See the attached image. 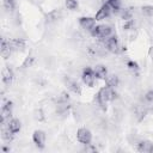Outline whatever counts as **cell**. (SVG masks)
<instances>
[{
	"mask_svg": "<svg viewBox=\"0 0 153 153\" xmlns=\"http://www.w3.org/2000/svg\"><path fill=\"white\" fill-rule=\"evenodd\" d=\"M4 7L7 11H13L16 8V1L14 0H5L4 1Z\"/></svg>",
	"mask_w": 153,
	"mask_h": 153,
	"instance_id": "cell-24",
	"label": "cell"
},
{
	"mask_svg": "<svg viewBox=\"0 0 153 153\" xmlns=\"http://www.w3.org/2000/svg\"><path fill=\"white\" fill-rule=\"evenodd\" d=\"M127 67H128L130 71H133V72H136V71L139 69V65H137L136 62H134V61H128V62H127Z\"/></svg>",
	"mask_w": 153,
	"mask_h": 153,
	"instance_id": "cell-27",
	"label": "cell"
},
{
	"mask_svg": "<svg viewBox=\"0 0 153 153\" xmlns=\"http://www.w3.org/2000/svg\"><path fill=\"white\" fill-rule=\"evenodd\" d=\"M32 62H33V57L32 56H30V57H27L25 61H24V63H23V68H26V67H30L31 65H32Z\"/></svg>",
	"mask_w": 153,
	"mask_h": 153,
	"instance_id": "cell-29",
	"label": "cell"
},
{
	"mask_svg": "<svg viewBox=\"0 0 153 153\" xmlns=\"http://www.w3.org/2000/svg\"><path fill=\"white\" fill-rule=\"evenodd\" d=\"M7 126H8L10 130H11L13 134H16V133H18V131L20 130V122H19V120H16V118L8 120Z\"/></svg>",
	"mask_w": 153,
	"mask_h": 153,
	"instance_id": "cell-20",
	"label": "cell"
},
{
	"mask_svg": "<svg viewBox=\"0 0 153 153\" xmlns=\"http://www.w3.org/2000/svg\"><path fill=\"white\" fill-rule=\"evenodd\" d=\"M121 0H108V4L110 5L111 10L114 12H118L121 10Z\"/></svg>",
	"mask_w": 153,
	"mask_h": 153,
	"instance_id": "cell-22",
	"label": "cell"
},
{
	"mask_svg": "<svg viewBox=\"0 0 153 153\" xmlns=\"http://www.w3.org/2000/svg\"><path fill=\"white\" fill-rule=\"evenodd\" d=\"M13 71L10 67H5L2 69V81L5 85H10L13 80Z\"/></svg>",
	"mask_w": 153,
	"mask_h": 153,
	"instance_id": "cell-13",
	"label": "cell"
},
{
	"mask_svg": "<svg viewBox=\"0 0 153 153\" xmlns=\"http://www.w3.org/2000/svg\"><path fill=\"white\" fill-rule=\"evenodd\" d=\"M143 102H146V103L153 105V90H149V91L146 92V94H145V97H143Z\"/></svg>",
	"mask_w": 153,
	"mask_h": 153,
	"instance_id": "cell-25",
	"label": "cell"
},
{
	"mask_svg": "<svg viewBox=\"0 0 153 153\" xmlns=\"http://www.w3.org/2000/svg\"><path fill=\"white\" fill-rule=\"evenodd\" d=\"M1 124H2V127H1V137L5 140V141H11L12 139H13V133L10 130V128H8V126H6L5 124V122H1Z\"/></svg>",
	"mask_w": 153,
	"mask_h": 153,
	"instance_id": "cell-15",
	"label": "cell"
},
{
	"mask_svg": "<svg viewBox=\"0 0 153 153\" xmlns=\"http://www.w3.org/2000/svg\"><path fill=\"white\" fill-rule=\"evenodd\" d=\"M121 17H122V19L126 20V22H127V20H131L133 17H134V8H133V7H128V8L122 10Z\"/></svg>",
	"mask_w": 153,
	"mask_h": 153,
	"instance_id": "cell-21",
	"label": "cell"
},
{
	"mask_svg": "<svg viewBox=\"0 0 153 153\" xmlns=\"http://www.w3.org/2000/svg\"><path fill=\"white\" fill-rule=\"evenodd\" d=\"M141 13H142L145 17H152V16H153V6L146 5V6L141 7Z\"/></svg>",
	"mask_w": 153,
	"mask_h": 153,
	"instance_id": "cell-23",
	"label": "cell"
},
{
	"mask_svg": "<svg viewBox=\"0 0 153 153\" xmlns=\"http://www.w3.org/2000/svg\"><path fill=\"white\" fill-rule=\"evenodd\" d=\"M32 140L35 142V145L39 148L44 147V142H45V134L42 130H35L33 135H32Z\"/></svg>",
	"mask_w": 153,
	"mask_h": 153,
	"instance_id": "cell-9",
	"label": "cell"
},
{
	"mask_svg": "<svg viewBox=\"0 0 153 153\" xmlns=\"http://www.w3.org/2000/svg\"><path fill=\"white\" fill-rule=\"evenodd\" d=\"M69 108H71L69 100H59L56 104V112L60 115H63L69 110Z\"/></svg>",
	"mask_w": 153,
	"mask_h": 153,
	"instance_id": "cell-14",
	"label": "cell"
},
{
	"mask_svg": "<svg viewBox=\"0 0 153 153\" xmlns=\"http://www.w3.org/2000/svg\"><path fill=\"white\" fill-rule=\"evenodd\" d=\"M81 78H82V81H84L87 86H93L94 80H96L94 71L91 69V68H88V67H86V68L82 71V75H81Z\"/></svg>",
	"mask_w": 153,
	"mask_h": 153,
	"instance_id": "cell-5",
	"label": "cell"
},
{
	"mask_svg": "<svg viewBox=\"0 0 153 153\" xmlns=\"http://www.w3.org/2000/svg\"><path fill=\"white\" fill-rule=\"evenodd\" d=\"M8 44L12 51H22L25 48V41L23 38H12L8 41Z\"/></svg>",
	"mask_w": 153,
	"mask_h": 153,
	"instance_id": "cell-8",
	"label": "cell"
},
{
	"mask_svg": "<svg viewBox=\"0 0 153 153\" xmlns=\"http://www.w3.org/2000/svg\"><path fill=\"white\" fill-rule=\"evenodd\" d=\"M104 44H105L106 50L110 53H118L120 51V43H118V39L116 36L106 37L104 41Z\"/></svg>",
	"mask_w": 153,
	"mask_h": 153,
	"instance_id": "cell-3",
	"label": "cell"
},
{
	"mask_svg": "<svg viewBox=\"0 0 153 153\" xmlns=\"http://www.w3.org/2000/svg\"><path fill=\"white\" fill-rule=\"evenodd\" d=\"M80 26L86 31H92V29L96 26V19L91 17H81L79 19Z\"/></svg>",
	"mask_w": 153,
	"mask_h": 153,
	"instance_id": "cell-7",
	"label": "cell"
},
{
	"mask_svg": "<svg viewBox=\"0 0 153 153\" xmlns=\"http://www.w3.org/2000/svg\"><path fill=\"white\" fill-rule=\"evenodd\" d=\"M76 137H78V141L81 142L82 145H87L91 142L92 140V134L88 129L86 128H80L78 131H76Z\"/></svg>",
	"mask_w": 153,
	"mask_h": 153,
	"instance_id": "cell-4",
	"label": "cell"
},
{
	"mask_svg": "<svg viewBox=\"0 0 153 153\" xmlns=\"http://www.w3.org/2000/svg\"><path fill=\"white\" fill-rule=\"evenodd\" d=\"M61 17H62L61 10H60V8H56V10H53L51 12H49V13L47 14V22H48V23L56 22V20H59Z\"/></svg>",
	"mask_w": 153,
	"mask_h": 153,
	"instance_id": "cell-16",
	"label": "cell"
},
{
	"mask_svg": "<svg viewBox=\"0 0 153 153\" xmlns=\"http://www.w3.org/2000/svg\"><path fill=\"white\" fill-rule=\"evenodd\" d=\"M93 71H94L96 78H98V79H104L108 75V71H106L105 66H103V65H97L93 68Z\"/></svg>",
	"mask_w": 153,
	"mask_h": 153,
	"instance_id": "cell-17",
	"label": "cell"
},
{
	"mask_svg": "<svg viewBox=\"0 0 153 153\" xmlns=\"http://www.w3.org/2000/svg\"><path fill=\"white\" fill-rule=\"evenodd\" d=\"M111 27L109 25H97L92 29L91 35L96 38H106L111 35Z\"/></svg>",
	"mask_w": 153,
	"mask_h": 153,
	"instance_id": "cell-2",
	"label": "cell"
},
{
	"mask_svg": "<svg viewBox=\"0 0 153 153\" xmlns=\"http://www.w3.org/2000/svg\"><path fill=\"white\" fill-rule=\"evenodd\" d=\"M59 100H69V96H68V93L62 92L61 96H60V98H59Z\"/></svg>",
	"mask_w": 153,
	"mask_h": 153,
	"instance_id": "cell-30",
	"label": "cell"
},
{
	"mask_svg": "<svg viewBox=\"0 0 153 153\" xmlns=\"http://www.w3.org/2000/svg\"><path fill=\"white\" fill-rule=\"evenodd\" d=\"M11 53H12V49L10 48L8 41L2 39V41H1V55H2V57H5V59L10 57Z\"/></svg>",
	"mask_w": 153,
	"mask_h": 153,
	"instance_id": "cell-18",
	"label": "cell"
},
{
	"mask_svg": "<svg viewBox=\"0 0 153 153\" xmlns=\"http://www.w3.org/2000/svg\"><path fill=\"white\" fill-rule=\"evenodd\" d=\"M11 115H12V103L7 102L1 108V122H6L7 120H10Z\"/></svg>",
	"mask_w": 153,
	"mask_h": 153,
	"instance_id": "cell-11",
	"label": "cell"
},
{
	"mask_svg": "<svg viewBox=\"0 0 153 153\" xmlns=\"http://www.w3.org/2000/svg\"><path fill=\"white\" fill-rule=\"evenodd\" d=\"M84 152H86V153H88V152H96L97 151V148L94 147V146H92L91 143H87V145H85V148L82 149Z\"/></svg>",
	"mask_w": 153,
	"mask_h": 153,
	"instance_id": "cell-28",
	"label": "cell"
},
{
	"mask_svg": "<svg viewBox=\"0 0 153 153\" xmlns=\"http://www.w3.org/2000/svg\"><path fill=\"white\" fill-rule=\"evenodd\" d=\"M118 76L115 75V74H109L105 76V82H106V86H110V87H116L118 85Z\"/></svg>",
	"mask_w": 153,
	"mask_h": 153,
	"instance_id": "cell-19",
	"label": "cell"
},
{
	"mask_svg": "<svg viewBox=\"0 0 153 153\" xmlns=\"http://www.w3.org/2000/svg\"><path fill=\"white\" fill-rule=\"evenodd\" d=\"M116 98V92L114 90V87L110 86H105L103 88L99 90V92L97 93V104L105 110L106 109V103L109 100H114Z\"/></svg>",
	"mask_w": 153,
	"mask_h": 153,
	"instance_id": "cell-1",
	"label": "cell"
},
{
	"mask_svg": "<svg viewBox=\"0 0 153 153\" xmlns=\"http://www.w3.org/2000/svg\"><path fill=\"white\" fill-rule=\"evenodd\" d=\"M137 151L141 153H152L153 152V143L149 141H139Z\"/></svg>",
	"mask_w": 153,
	"mask_h": 153,
	"instance_id": "cell-12",
	"label": "cell"
},
{
	"mask_svg": "<svg viewBox=\"0 0 153 153\" xmlns=\"http://www.w3.org/2000/svg\"><path fill=\"white\" fill-rule=\"evenodd\" d=\"M65 84H66L67 88L71 90L72 92H74V93H76V94H80V93H81V88H80L79 84H78L74 79H71V78L67 76V78H65Z\"/></svg>",
	"mask_w": 153,
	"mask_h": 153,
	"instance_id": "cell-10",
	"label": "cell"
},
{
	"mask_svg": "<svg viewBox=\"0 0 153 153\" xmlns=\"http://www.w3.org/2000/svg\"><path fill=\"white\" fill-rule=\"evenodd\" d=\"M66 7L68 10H75L78 7V1L76 0H66Z\"/></svg>",
	"mask_w": 153,
	"mask_h": 153,
	"instance_id": "cell-26",
	"label": "cell"
},
{
	"mask_svg": "<svg viewBox=\"0 0 153 153\" xmlns=\"http://www.w3.org/2000/svg\"><path fill=\"white\" fill-rule=\"evenodd\" d=\"M110 13H111V7H110V5H109V4H103V5L100 6V8L97 11L94 19H96V20H103V19L108 18V17L110 16Z\"/></svg>",
	"mask_w": 153,
	"mask_h": 153,
	"instance_id": "cell-6",
	"label": "cell"
}]
</instances>
